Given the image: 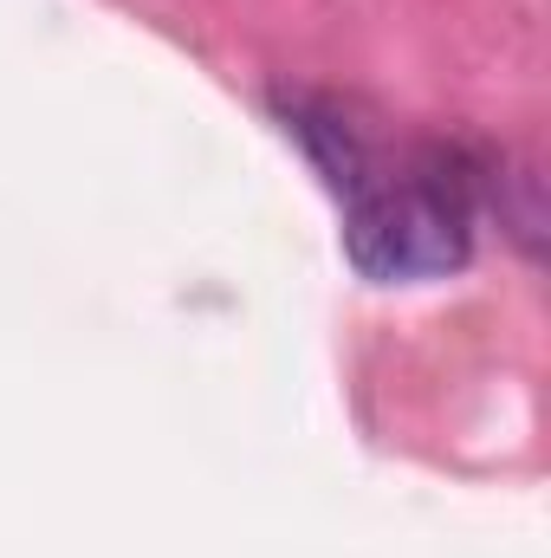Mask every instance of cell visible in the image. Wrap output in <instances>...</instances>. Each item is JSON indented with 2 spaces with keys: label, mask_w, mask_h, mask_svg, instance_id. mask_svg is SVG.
<instances>
[{
  "label": "cell",
  "mask_w": 551,
  "mask_h": 558,
  "mask_svg": "<svg viewBox=\"0 0 551 558\" xmlns=\"http://www.w3.org/2000/svg\"><path fill=\"white\" fill-rule=\"evenodd\" d=\"M487 169L454 143H409L383 149L364 189L344 195V254L377 286H421L448 279L474 254Z\"/></svg>",
  "instance_id": "cell-1"
}]
</instances>
